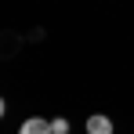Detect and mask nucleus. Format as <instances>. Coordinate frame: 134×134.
<instances>
[{
	"label": "nucleus",
	"instance_id": "f03ea898",
	"mask_svg": "<svg viewBox=\"0 0 134 134\" xmlns=\"http://www.w3.org/2000/svg\"><path fill=\"white\" fill-rule=\"evenodd\" d=\"M87 134H112V120L105 116V112L87 116Z\"/></svg>",
	"mask_w": 134,
	"mask_h": 134
},
{
	"label": "nucleus",
	"instance_id": "f257e3e1",
	"mask_svg": "<svg viewBox=\"0 0 134 134\" xmlns=\"http://www.w3.org/2000/svg\"><path fill=\"white\" fill-rule=\"evenodd\" d=\"M18 134H51V120H44V116H29V120H22Z\"/></svg>",
	"mask_w": 134,
	"mask_h": 134
},
{
	"label": "nucleus",
	"instance_id": "7ed1b4c3",
	"mask_svg": "<svg viewBox=\"0 0 134 134\" xmlns=\"http://www.w3.org/2000/svg\"><path fill=\"white\" fill-rule=\"evenodd\" d=\"M51 134H69V120H51Z\"/></svg>",
	"mask_w": 134,
	"mask_h": 134
},
{
	"label": "nucleus",
	"instance_id": "20e7f679",
	"mask_svg": "<svg viewBox=\"0 0 134 134\" xmlns=\"http://www.w3.org/2000/svg\"><path fill=\"white\" fill-rule=\"evenodd\" d=\"M4 112H7V105H4V98H0V120H4Z\"/></svg>",
	"mask_w": 134,
	"mask_h": 134
}]
</instances>
